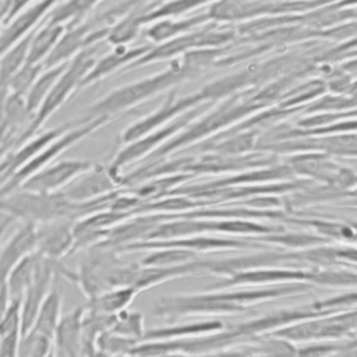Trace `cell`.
Instances as JSON below:
<instances>
[{
    "label": "cell",
    "instance_id": "6da1fadb",
    "mask_svg": "<svg viewBox=\"0 0 357 357\" xmlns=\"http://www.w3.org/2000/svg\"><path fill=\"white\" fill-rule=\"evenodd\" d=\"M198 70L183 63H174L169 68L156 73L151 77H145L142 79L124 84L121 86L114 88L109 93H106L103 98L98 99L95 103H92L86 112L88 117H99V116H107L113 117L116 114H120L145 100L155 96L156 93L174 86L180 81L190 78L192 75H197Z\"/></svg>",
    "mask_w": 357,
    "mask_h": 357
},
{
    "label": "cell",
    "instance_id": "7a4b0ae2",
    "mask_svg": "<svg viewBox=\"0 0 357 357\" xmlns=\"http://www.w3.org/2000/svg\"><path fill=\"white\" fill-rule=\"evenodd\" d=\"M96 49H98V45L86 47L79 53H77L67 63V67L57 78V81L54 82V85L43 99L42 105L33 113L26 127L17 135L14 148L31 139L40 130V127L53 116V113L59 110L75 91L79 89V84L82 78L86 75V73L91 70V67L96 60L95 59Z\"/></svg>",
    "mask_w": 357,
    "mask_h": 357
},
{
    "label": "cell",
    "instance_id": "3957f363",
    "mask_svg": "<svg viewBox=\"0 0 357 357\" xmlns=\"http://www.w3.org/2000/svg\"><path fill=\"white\" fill-rule=\"evenodd\" d=\"M109 121H110V117H107V116H99V117H88L86 116V117L81 119L79 121H77L71 128L64 131L61 135H59L50 144H47L38 155H35L31 160H28L24 166H21L8 178V181L0 188V198L18 190L26 178H29L32 174H35L45 166L50 165L64 151H67L77 142L82 141L88 135L93 134L95 131H98L99 128L106 126Z\"/></svg>",
    "mask_w": 357,
    "mask_h": 357
},
{
    "label": "cell",
    "instance_id": "277c9868",
    "mask_svg": "<svg viewBox=\"0 0 357 357\" xmlns=\"http://www.w3.org/2000/svg\"><path fill=\"white\" fill-rule=\"evenodd\" d=\"M238 96L230 98L227 100H223L215 110H212L208 116H204L199 121H197L192 127H190L185 132H183V135L172 139L170 142H166L165 145H162L152 156L155 158H160L166 153H169L170 151L191 142L194 139H198L206 134H211L236 120H240L241 117L247 116L248 113L258 110L261 107H264L265 103L258 102L255 98L252 99H247V100H237Z\"/></svg>",
    "mask_w": 357,
    "mask_h": 357
},
{
    "label": "cell",
    "instance_id": "5b68a950",
    "mask_svg": "<svg viewBox=\"0 0 357 357\" xmlns=\"http://www.w3.org/2000/svg\"><path fill=\"white\" fill-rule=\"evenodd\" d=\"M202 109V105L195 106L184 113H181L180 116H177L173 121L166 123L165 126L142 135L141 138L126 144V146L123 149L119 151V153L114 156V159L112 160V163L109 165V172L110 174L119 181L121 180L120 176V170L126 166H128L130 163L149 155L152 151H156V148L159 145H162L166 139H169L173 134L178 132L181 128H184L185 126H188L198 114V112Z\"/></svg>",
    "mask_w": 357,
    "mask_h": 357
},
{
    "label": "cell",
    "instance_id": "8992f818",
    "mask_svg": "<svg viewBox=\"0 0 357 357\" xmlns=\"http://www.w3.org/2000/svg\"><path fill=\"white\" fill-rule=\"evenodd\" d=\"M204 102H211V96L205 86H202L198 92L187 95L181 99H176V92H170L165 102L153 110L151 114L134 121L121 132V142L128 144L132 142L142 135L162 127L172 119H176L181 113L202 105Z\"/></svg>",
    "mask_w": 357,
    "mask_h": 357
},
{
    "label": "cell",
    "instance_id": "52a82bcc",
    "mask_svg": "<svg viewBox=\"0 0 357 357\" xmlns=\"http://www.w3.org/2000/svg\"><path fill=\"white\" fill-rule=\"evenodd\" d=\"M230 32H215V31H198V32H187L166 42H162L156 46H152L144 56L134 60L124 70H132L139 66H145L149 63L160 61L173 56H178L181 53H187L191 49L209 46V45H220L230 38Z\"/></svg>",
    "mask_w": 357,
    "mask_h": 357
},
{
    "label": "cell",
    "instance_id": "ba28073f",
    "mask_svg": "<svg viewBox=\"0 0 357 357\" xmlns=\"http://www.w3.org/2000/svg\"><path fill=\"white\" fill-rule=\"evenodd\" d=\"M95 163L86 159H64L50 163L21 184V190L40 194L61 191L75 177L89 170Z\"/></svg>",
    "mask_w": 357,
    "mask_h": 357
},
{
    "label": "cell",
    "instance_id": "9c48e42d",
    "mask_svg": "<svg viewBox=\"0 0 357 357\" xmlns=\"http://www.w3.org/2000/svg\"><path fill=\"white\" fill-rule=\"evenodd\" d=\"M117 185L119 181L110 174L107 167L93 165L59 191V194L71 202H88L116 191Z\"/></svg>",
    "mask_w": 357,
    "mask_h": 357
},
{
    "label": "cell",
    "instance_id": "30bf717a",
    "mask_svg": "<svg viewBox=\"0 0 357 357\" xmlns=\"http://www.w3.org/2000/svg\"><path fill=\"white\" fill-rule=\"evenodd\" d=\"M59 1L60 0H38L7 22L0 31V56L21 39L32 33L38 24L49 15Z\"/></svg>",
    "mask_w": 357,
    "mask_h": 357
},
{
    "label": "cell",
    "instance_id": "8fae6325",
    "mask_svg": "<svg viewBox=\"0 0 357 357\" xmlns=\"http://www.w3.org/2000/svg\"><path fill=\"white\" fill-rule=\"evenodd\" d=\"M74 222L75 220L60 219L36 225L35 252L52 259H60L64 255H70L74 244Z\"/></svg>",
    "mask_w": 357,
    "mask_h": 357
},
{
    "label": "cell",
    "instance_id": "7c38bea8",
    "mask_svg": "<svg viewBox=\"0 0 357 357\" xmlns=\"http://www.w3.org/2000/svg\"><path fill=\"white\" fill-rule=\"evenodd\" d=\"M36 250V225L32 222H22L14 231L8 241L0 248V286L6 280L14 266L26 255Z\"/></svg>",
    "mask_w": 357,
    "mask_h": 357
},
{
    "label": "cell",
    "instance_id": "4fadbf2b",
    "mask_svg": "<svg viewBox=\"0 0 357 357\" xmlns=\"http://www.w3.org/2000/svg\"><path fill=\"white\" fill-rule=\"evenodd\" d=\"M151 47H152V45H141V46H134V47L114 46L113 52L105 54L99 60H95L91 70L82 78V81L79 84V89L93 85V84L107 78L109 75L114 74L119 70H124L134 60L144 56Z\"/></svg>",
    "mask_w": 357,
    "mask_h": 357
},
{
    "label": "cell",
    "instance_id": "5bb4252c",
    "mask_svg": "<svg viewBox=\"0 0 357 357\" xmlns=\"http://www.w3.org/2000/svg\"><path fill=\"white\" fill-rule=\"evenodd\" d=\"M84 308H77L68 315L61 317L53 342L54 357H82L81 322Z\"/></svg>",
    "mask_w": 357,
    "mask_h": 357
},
{
    "label": "cell",
    "instance_id": "9a60e30c",
    "mask_svg": "<svg viewBox=\"0 0 357 357\" xmlns=\"http://www.w3.org/2000/svg\"><path fill=\"white\" fill-rule=\"evenodd\" d=\"M160 1L162 0H151L131 8L127 14H124L110 26L106 40L113 46H127L130 42H132L137 38L142 26V22H141L142 15L149 10H152L153 7L159 6Z\"/></svg>",
    "mask_w": 357,
    "mask_h": 357
},
{
    "label": "cell",
    "instance_id": "2e32d148",
    "mask_svg": "<svg viewBox=\"0 0 357 357\" xmlns=\"http://www.w3.org/2000/svg\"><path fill=\"white\" fill-rule=\"evenodd\" d=\"M208 21H211V15L206 11L177 21H173L170 18H160L152 22V25L145 31V35L151 42L162 43L183 33H187L192 28L202 25Z\"/></svg>",
    "mask_w": 357,
    "mask_h": 357
},
{
    "label": "cell",
    "instance_id": "e0dca14e",
    "mask_svg": "<svg viewBox=\"0 0 357 357\" xmlns=\"http://www.w3.org/2000/svg\"><path fill=\"white\" fill-rule=\"evenodd\" d=\"M138 291L134 287L123 286V287H112L106 289L92 297L88 298L85 310L105 314V315H116L126 310V307L132 301Z\"/></svg>",
    "mask_w": 357,
    "mask_h": 357
},
{
    "label": "cell",
    "instance_id": "ac0fdd59",
    "mask_svg": "<svg viewBox=\"0 0 357 357\" xmlns=\"http://www.w3.org/2000/svg\"><path fill=\"white\" fill-rule=\"evenodd\" d=\"M66 26L60 24L43 22V25L32 33L25 63L43 64L46 57L54 49L56 43L64 33Z\"/></svg>",
    "mask_w": 357,
    "mask_h": 357
},
{
    "label": "cell",
    "instance_id": "d6986e66",
    "mask_svg": "<svg viewBox=\"0 0 357 357\" xmlns=\"http://www.w3.org/2000/svg\"><path fill=\"white\" fill-rule=\"evenodd\" d=\"M60 319H61V296L57 290L52 289L50 293L46 296L45 301L42 303L36 314V318L33 321V325L28 333L38 335V336L50 339L53 342Z\"/></svg>",
    "mask_w": 357,
    "mask_h": 357
},
{
    "label": "cell",
    "instance_id": "ffe728a7",
    "mask_svg": "<svg viewBox=\"0 0 357 357\" xmlns=\"http://www.w3.org/2000/svg\"><path fill=\"white\" fill-rule=\"evenodd\" d=\"M33 33V32H32ZM32 33L21 39L13 47H10L6 53L0 56V102L6 100L10 91V82L20 67L25 63L28 46L32 38Z\"/></svg>",
    "mask_w": 357,
    "mask_h": 357
},
{
    "label": "cell",
    "instance_id": "44dd1931",
    "mask_svg": "<svg viewBox=\"0 0 357 357\" xmlns=\"http://www.w3.org/2000/svg\"><path fill=\"white\" fill-rule=\"evenodd\" d=\"M100 1L102 0H64L53 7L46 17V22L60 24L66 28L73 26L84 21Z\"/></svg>",
    "mask_w": 357,
    "mask_h": 357
},
{
    "label": "cell",
    "instance_id": "7402d4cb",
    "mask_svg": "<svg viewBox=\"0 0 357 357\" xmlns=\"http://www.w3.org/2000/svg\"><path fill=\"white\" fill-rule=\"evenodd\" d=\"M66 67H67V63H63L54 67H47V68L43 67L42 73L38 75V78L35 79V82L24 96L26 109L31 116H33V113L42 105L43 99L46 98V95L49 93V91L52 89V86L54 85V82L57 81V78L60 77V74L64 71Z\"/></svg>",
    "mask_w": 357,
    "mask_h": 357
},
{
    "label": "cell",
    "instance_id": "603a6c76",
    "mask_svg": "<svg viewBox=\"0 0 357 357\" xmlns=\"http://www.w3.org/2000/svg\"><path fill=\"white\" fill-rule=\"evenodd\" d=\"M38 264V252H32L26 255L22 261H20L14 269L10 272L6 284L8 290L10 300H21L25 289L28 287L32 276L35 273Z\"/></svg>",
    "mask_w": 357,
    "mask_h": 357
},
{
    "label": "cell",
    "instance_id": "cb8c5ba5",
    "mask_svg": "<svg viewBox=\"0 0 357 357\" xmlns=\"http://www.w3.org/2000/svg\"><path fill=\"white\" fill-rule=\"evenodd\" d=\"M211 1H215V0H169V1L160 3L159 6L153 7L148 13H145L142 15L141 22H142V25H145V24H151L153 21H158L160 18L176 17L180 14L188 13L191 10H195L201 6H205Z\"/></svg>",
    "mask_w": 357,
    "mask_h": 357
},
{
    "label": "cell",
    "instance_id": "d4e9b609",
    "mask_svg": "<svg viewBox=\"0 0 357 357\" xmlns=\"http://www.w3.org/2000/svg\"><path fill=\"white\" fill-rule=\"evenodd\" d=\"M311 272H300V271H254V272H243L241 275H236L230 282L231 283H248V282H273V280H298V279H311Z\"/></svg>",
    "mask_w": 357,
    "mask_h": 357
},
{
    "label": "cell",
    "instance_id": "484cf974",
    "mask_svg": "<svg viewBox=\"0 0 357 357\" xmlns=\"http://www.w3.org/2000/svg\"><path fill=\"white\" fill-rule=\"evenodd\" d=\"M109 331L116 335L137 340L138 337H142V335H144L142 317L138 312L121 311V312L116 314L114 322Z\"/></svg>",
    "mask_w": 357,
    "mask_h": 357
},
{
    "label": "cell",
    "instance_id": "4316f807",
    "mask_svg": "<svg viewBox=\"0 0 357 357\" xmlns=\"http://www.w3.org/2000/svg\"><path fill=\"white\" fill-rule=\"evenodd\" d=\"M42 70L43 64L24 63L10 82V91L17 95L25 96L32 84L35 82V79L38 78V75L42 73Z\"/></svg>",
    "mask_w": 357,
    "mask_h": 357
},
{
    "label": "cell",
    "instance_id": "83f0119b",
    "mask_svg": "<svg viewBox=\"0 0 357 357\" xmlns=\"http://www.w3.org/2000/svg\"><path fill=\"white\" fill-rule=\"evenodd\" d=\"M220 324L213 322V324H199V325H190L185 326L184 331L183 328H166V329H153L148 331L142 335L144 340H159V339H166L172 336H178L181 333H195V332H204V331H211L215 328H219Z\"/></svg>",
    "mask_w": 357,
    "mask_h": 357
},
{
    "label": "cell",
    "instance_id": "f1b7e54d",
    "mask_svg": "<svg viewBox=\"0 0 357 357\" xmlns=\"http://www.w3.org/2000/svg\"><path fill=\"white\" fill-rule=\"evenodd\" d=\"M191 254L181 250H163L152 252L151 255L142 259V266H167L170 264H176L190 258Z\"/></svg>",
    "mask_w": 357,
    "mask_h": 357
},
{
    "label": "cell",
    "instance_id": "f546056e",
    "mask_svg": "<svg viewBox=\"0 0 357 357\" xmlns=\"http://www.w3.org/2000/svg\"><path fill=\"white\" fill-rule=\"evenodd\" d=\"M312 282L322 283V284H342V286H349V284H357V275L356 273H349V272H317L311 275Z\"/></svg>",
    "mask_w": 357,
    "mask_h": 357
},
{
    "label": "cell",
    "instance_id": "4dcf8cb0",
    "mask_svg": "<svg viewBox=\"0 0 357 357\" xmlns=\"http://www.w3.org/2000/svg\"><path fill=\"white\" fill-rule=\"evenodd\" d=\"M254 134L248 132V134H244V135H238L236 138H231V139H227L225 141L223 144L218 145L216 149L222 151V152H244L247 149H250L254 144Z\"/></svg>",
    "mask_w": 357,
    "mask_h": 357
},
{
    "label": "cell",
    "instance_id": "1f68e13d",
    "mask_svg": "<svg viewBox=\"0 0 357 357\" xmlns=\"http://www.w3.org/2000/svg\"><path fill=\"white\" fill-rule=\"evenodd\" d=\"M32 4V0H11V6H10V11H8V15L4 21V25L7 22H10L17 14H20L22 10H25L28 6Z\"/></svg>",
    "mask_w": 357,
    "mask_h": 357
},
{
    "label": "cell",
    "instance_id": "d6a6232c",
    "mask_svg": "<svg viewBox=\"0 0 357 357\" xmlns=\"http://www.w3.org/2000/svg\"><path fill=\"white\" fill-rule=\"evenodd\" d=\"M10 6L11 0H0V24H4L10 11Z\"/></svg>",
    "mask_w": 357,
    "mask_h": 357
},
{
    "label": "cell",
    "instance_id": "836d02e7",
    "mask_svg": "<svg viewBox=\"0 0 357 357\" xmlns=\"http://www.w3.org/2000/svg\"><path fill=\"white\" fill-rule=\"evenodd\" d=\"M3 216H4V218H3L1 222H0V248H1V240H3L4 233L7 231L8 226L14 222V219H13L11 216H7V215H3Z\"/></svg>",
    "mask_w": 357,
    "mask_h": 357
},
{
    "label": "cell",
    "instance_id": "e575fe53",
    "mask_svg": "<svg viewBox=\"0 0 357 357\" xmlns=\"http://www.w3.org/2000/svg\"><path fill=\"white\" fill-rule=\"evenodd\" d=\"M14 148V141H6V142H1L0 144V159Z\"/></svg>",
    "mask_w": 357,
    "mask_h": 357
},
{
    "label": "cell",
    "instance_id": "d590c367",
    "mask_svg": "<svg viewBox=\"0 0 357 357\" xmlns=\"http://www.w3.org/2000/svg\"><path fill=\"white\" fill-rule=\"evenodd\" d=\"M130 357H135V356H131V354H128ZM110 357H124L123 354H117V356H110Z\"/></svg>",
    "mask_w": 357,
    "mask_h": 357
},
{
    "label": "cell",
    "instance_id": "8d00e7d4",
    "mask_svg": "<svg viewBox=\"0 0 357 357\" xmlns=\"http://www.w3.org/2000/svg\"><path fill=\"white\" fill-rule=\"evenodd\" d=\"M46 357H54V354H53V351H52V350H50V353H49V354H47V356H46Z\"/></svg>",
    "mask_w": 357,
    "mask_h": 357
},
{
    "label": "cell",
    "instance_id": "74e56055",
    "mask_svg": "<svg viewBox=\"0 0 357 357\" xmlns=\"http://www.w3.org/2000/svg\"><path fill=\"white\" fill-rule=\"evenodd\" d=\"M351 225H353V226H354V227H356V229H357V222H353V223H351Z\"/></svg>",
    "mask_w": 357,
    "mask_h": 357
},
{
    "label": "cell",
    "instance_id": "f35d334b",
    "mask_svg": "<svg viewBox=\"0 0 357 357\" xmlns=\"http://www.w3.org/2000/svg\"><path fill=\"white\" fill-rule=\"evenodd\" d=\"M0 31H1V29H0Z\"/></svg>",
    "mask_w": 357,
    "mask_h": 357
}]
</instances>
